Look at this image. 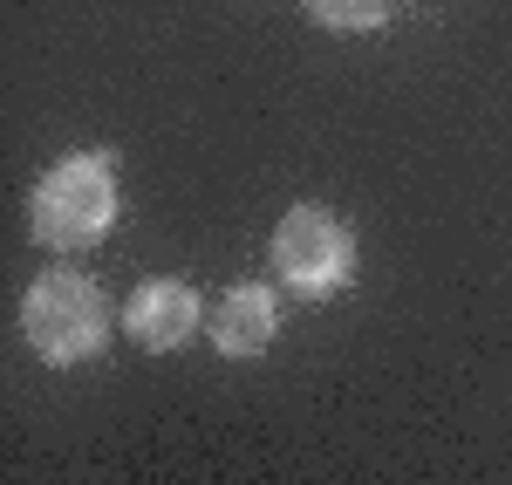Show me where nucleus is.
<instances>
[{
	"mask_svg": "<svg viewBox=\"0 0 512 485\" xmlns=\"http://www.w3.org/2000/svg\"><path fill=\"white\" fill-rule=\"evenodd\" d=\"M123 212L117 192V158L110 151H69L62 164H48L28 192V233L35 246H55V253H76V246H96Z\"/></svg>",
	"mask_w": 512,
	"mask_h": 485,
	"instance_id": "1",
	"label": "nucleus"
},
{
	"mask_svg": "<svg viewBox=\"0 0 512 485\" xmlns=\"http://www.w3.org/2000/svg\"><path fill=\"white\" fill-rule=\"evenodd\" d=\"M110 328H117V315H110L103 287L89 274H76V267H48L21 294V335H28V349L41 363H89V356H103Z\"/></svg>",
	"mask_w": 512,
	"mask_h": 485,
	"instance_id": "2",
	"label": "nucleus"
},
{
	"mask_svg": "<svg viewBox=\"0 0 512 485\" xmlns=\"http://www.w3.org/2000/svg\"><path fill=\"white\" fill-rule=\"evenodd\" d=\"M274 267L301 301H328L355 281V233L328 205H294L274 226Z\"/></svg>",
	"mask_w": 512,
	"mask_h": 485,
	"instance_id": "3",
	"label": "nucleus"
},
{
	"mask_svg": "<svg viewBox=\"0 0 512 485\" xmlns=\"http://www.w3.org/2000/svg\"><path fill=\"white\" fill-rule=\"evenodd\" d=\"M198 287L192 281H144L130 301H123V335L137 342V349H151V356H171V349H185L198 335Z\"/></svg>",
	"mask_w": 512,
	"mask_h": 485,
	"instance_id": "4",
	"label": "nucleus"
},
{
	"mask_svg": "<svg viewBox=\"0 0 512 485\" xmlns=\"http://www.w3.org/2000/svg\"><path fill=\"white\" fill-rule=\"evenodd\" d=\"M274 335H280V294H274V287L246 281V287H233V294L212 308V349L233 356V363L260 356Z\"/></svg>",
	"mask_w": 512,
	"mask_h": 485,
	"instance_id": "5",
	"label": "nucleus"
},
{
	"mask_svg": "<svg viewBox=\"0 0 512 485\" xmlns=\"http://www.w3.org/2000/svg\"><path fill=\"white\" fill-rule=\"evenodd\" d=\"M308 14L335 35H369V28L390 21V0H308Z\"/></svg>",
	"mask_w": 512,
	"mask_h": 485,
	"instance_id": "6",
	"label": "nucleus"
}]
</instances>
